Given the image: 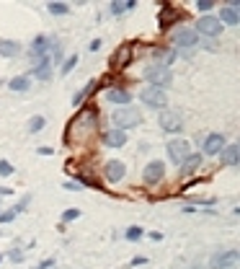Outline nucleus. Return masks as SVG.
Listing matches in <instances>:
<instances>
[{
  "label": "nucleus",
  "mask_w": 240,
  "mask_h": 269,
  "mask_svg": "<svg viewBox=\"0 0 240 269\" xmlns=\"http://www.w3.org/2000/svg\"><path fill=\"white\" fill-rule=\"evenodd\" d=\"M16 168H13V163H8V161H0V176H11Z\"/></svg>",
  "instance_id": "cd10ccee"
},
{
  "label": "nucleus",
  "mask_w": 240,
  "mask_h": 269,
  "mask_svg": "<svg viewBox=\"0 0 240 269\" xmlns=\"http://www.w3.org/2000/svg\"><path fill=\"white\" fill-rule=\"evenodd\" d=\"M16 215H18L16 210H8V212H3V215H0V222H11V220H13Z\"/></svg>",
  "instance_id": "7c9ffc66"
},
{
  "label": "nucleus",
  "mask_w": 240,
  "mask_h": 269,
  "mask_svg": "<svg viewBox=\"0 0 240 269\" xmlns=\"http://www.w3.org/2000/svg\"><path fill=\"white\" fill-rule=\"evenodd\" d=\"M202 168V155L199 153H189V158L181 163V173L184 176H191V173H196Z\"/></svg>",
  "instance_id": "2eb2a0df"
},
{
  "label": "nucleus",
  "mask_w": 240,
  "mask_h": 269,
  "mask_svg": "<svg viewBox=\"0 0 240 269\" xmlns=\"http://www.w3.org/2000/svg\"><path fill=\"white\" fill-rule=\"evenodd\" d=\"M75 65H78V55H70L68 60H65V65H62V75H68Z\"/></svg>",
  "instance_id": "a878e982"
},
{
  "label": "nucleus",
  "mask_w": 240,
  "mask_h": 269,
  "mask_svg": "<svg viewBox=\"0 0 240 269\" xmlns=\"http://www.w3.org/2000/svg\"><path fill=\"white\" fill-rule=\"evenodd\" d=\"M11 259H13V261H21V259H24V254L16 249V251H11Z\"/></svg>",
  "instance_id": "c9c22d12"
},
{
  "label": "nucleus",
  "mask_w": 240,
  "mask_h": 269,
  "mask_svg": "<svg viewBox=\"0 0 240 269\" xmlns=\"http://www.w3.org/2000/svg\"><path fill=\"white\" fill-rule=\"evenodd\" d=\"M78 217H80V210H68V212L62 215V220H65V222H70V220H78Z\"/></svg>",
  "instance_id": "c85d7f7f"
},
{
  "label": "nucleus",
  "mask_w": 240,
  "mask_h": 269,
  "mask_svg": "<svg viewBox=\"0 0 240 269\" xmlns=\"http://www.w3.org/2000/svg\"><path fill=\"white\" fill-rule=\"evenodd\" d=\"M0 259H3V256H0Z\"/></svg>",
  "instance_id": "58836bf2"
},
{
  "label": "nucleus",
  "mask_w": 240,
  "mask_h": 269,
  "mask_svg": "<svg viewBox=\"0 0 240 269\" xmlns=\"http://www.w3.org/2000/svg\"><path fill=\"white\" fill-rule=\"evenodd\" d=\"M49 73H52V60H49V57H41V60L34 65V78L47 80V78H49Z\"/></svg>",
  "instance_id": "a211bd4d"
},
{
  "label": "nucleus",
  "mask_w": 240,
  "mask_h": 269,
  "mask_svg": "<svg viewBox=\"0 0 240 269\" xmlns=\"http://www.w3.org/2000/svg\"><path fill=\"white\" fill-rule=\"evenodd\" d=\"M124 173H127V166H124L122 161H108V163H106V168H103V176H106L111 184L122 182Z\"/></svg>",
  "instance_id": "1a4fd4ad"
},
{
  "label": "nucleus",
  "mask_w": 240,
  "mask_h": 269,
  "mask_svg": "<svg viewBox=\"0 0 240 269\" xmlns=\"http://www.w3.org/2000/svg\"><path fill=\"white\" fill-rule=\"evenodd\" d=\"M108 101H114L119 106H127L132 101V94L127 91V88H108Z\"/></svg>",
  "instance_id": "f3484780"
},
{
  "label": "nucleus",
  "mask_w": 240,
  "mask_h": 269,
  "mask_svg": "<svg viewBox=\"0 0 240 269\" xmlns=\"http://www.w3.org/2000/svg\"><path fill=\"white\" fill-rule=\"evenodd\" d=\"M41 127H44V117H41V114H36V117L29 119V129L31 132H41Z\"/></svg>",
  "instance_id": "393cba45"
},
{
  "label": "nucleus",
  "mask_w": 240,
  "mask_h": 269,
  "mask_svg": "<svg viewBox=\"0 0 240 269\" xmlns=\"http://www.w3.org/2000/svg\"><path fill=\"white\" fill-rule=\"evenodd\" d=\"M196 41H199V36L194 29H178L173 34V44H178V47H194Z\"/></svg>",
  "instance_id": "f8f14e48"
},
{
  "label": "nucleus",
  "mask_w": 240,
  "mask_h": 269,
  "mask_svg": "<svg viewBox=\"0 0 240 269\" xmlns=\"http://www.w3.org/2000/svg\"><path fill=\"white\" fill-rule=\"evenodd\" d=\"M65 189H70V192H78V189H80V182H68V184H65Z\"/></svg>",
  "instance_id": "72a5a7b5"
},
{
  "label": "nucleus",
  "mask_w": 240,
  "mask_h": 269,
  "mask_svg": "<svg viewBox=\"0 0 240 269\" xmlns=\"http://www.w3.org/2000/svg\"><path fill=\"white\" fill-rule=\"evenodd\" d=\"M212 0H199V3H196V8H199V11H212Z\"/></svg>",
  "instance_id": "2f4dec72"
},
{
  "label": "nucleus",
  "mask_w": 240,
  "mask_h": 269,
  "mask_svg": "<svg viewBox=\"0 0 240 269\" xmlns=\"http://www.w3.org/2000/svg\"><path fill=\"white\" fill-rule=\"evenodd\" d=\"M173 18H178V11L173 8V6H163V11H160V16H158V24H160V29H168Z\"/></svg>",
  "instance_id": "412c9836"
},
{
  "label": "nucleus",
  "mask_w": 240,
  "mask_h": 269,
  "mask_svg": "<svg viewBox=\"0 0 240 269\" xmlns=\"http://www.w3.org/2000/svg\"><path fill=\"white\" fill-rule=\"evenodd\" d=\"M145 78L155 85V88H160V91H165V85H170V80H173V75H170V70L165 65H147L145 67Z\"/></svg>",
  "instance_id": "f03ea898"
},
{
  "label": "nucleus",
  "mask_w": 240,
  "mask_h": 269,
  "mask_svg": "<svg viewBox=\"0 0 240 269\" xmlns=\"http://www.w3.org/2000/svg\"><path fill=\"white\" fill-rule=\"evenodd\" d=\"M21 52V44L13 39H0V55L3 57H16Z\"/></svg>",
  "instance_id": "aec40b11"
},
{
  "label": "nucleus",
  "mask_w": 240,
  "mask_h": 269,
  "mask_svg": "<svg viewBox=\"0 0 240 269\" xmlns=\"http://www.w3.org/2000/svg\"><path fill=\"white\" fill-rule=\"evenodd\" d=\"M168 155H170V161L173 163H184L189 158V143L186 140H170L168 143Z\"/></svg>",
  "instance_id": "39448f33"
},
{
  "label": "nucleus",
  "mask_w": 240,
  "mask_h": 269,
  "mask_svg": "<svg viewBox=\"0 0 240 269\" xmlns=\"http://www.w3.org/2000/svg\"><path fill=\"white\" fill-rule=\"evenodd\" d=\"M49 266H54V259H44V261H41L36 269H49Z\"/></svg>",
  "instance_id": "473e14b6"
},
{
  "label": "nucleus",
  "mask_w": 240,
  "mask_h": 269,
  "mask_svg": "<svg viewBox=\"0 0 240 269\" xmlns=\"http://www.w3.org/2000/svg\"><path fill=\"white\" fill-rule=\"evenodd\" d=\"M158 122H160V127H163L165 132H178V129H181V114H178V111L163 109L160 117H158Z\"/></svg>",
  "instance_id": "423d86ee"
},
{
  "label": "nucleus",
  "mask_w": 240,
  "mask_h": 269,
  "mask_svg": "<svg viewBox=\"0 0 240 269\" xmlns=\"http://www.w3.org/2000/svg\"><path fill=\"white\" fill-rule=\"evenodd\" d=\"M111 122H114V129L127 132L129 127H137L142 122V114H140L135 106H122V109H116L114 114H111Z\"/></svg>",
  "instance_id": "f257e3e1"
},
{
  "label": "nucleus",
  "mask_w": 240,
  "mask_h": 269,
  "mask_svg": "<svg viewBox=\"0 0 240 269\" xmlns=\"http://www.w3.org/2000/svg\"><path fill=\"white\" fill-rule=\"evenodd\" d=\"M8 88H11V91H26V88H29V78L26 75H16V78H11V83H8Z\"/></svg>",
  "instance_id": "4be33fe9"
},
{
  "label": "nucleus",
  "mask_w": 240,
  "mask_h": 269,
  "mask_svg": "<svg viewBox=\"0 0 240 269\" xmlns=\"http://www.w3.org/2000/svg\"><path fill=\"white\" fill-rule=\"evenodd\" d=\"M47 8H49V13H52V16H65V13L70 11V6H65V3H49Z\"/></svg>",
  "instance_id": "b1692460"
},
{
  "label": "nucleus",
  "mask_w": 240,
  "mask_h": 269,
  "mask_svg": "<svg viewBox=\"0 0 240 269\" xmlns=\"http://www.w3.org/2000/svg\"><path fill=\"white\" fill-rule=\"evenodd\" d=\"M129 264H132V266H137V264H145V256H135V259L129 261Z\"/></svg>",
  "instance_id": "e433bc0d"
},
{
  "label": "nucleus",
  "mask_w": 240,
  "mask_h": 269,
  "mask_svg": "<svg viewBox=\"0 0 240 269\" xmlns=\"http://www.w3.org/2000/svg\"><path fill=\"white\" fill-rule=\"evenodd\" d=\"M13 189H8V187H0V197H3V194H11Z\"/></svg>",
  "instance_id": "4c0bfd02"
},
{
  "label": "nucleus",
  "mask_w": 240,
  "mask_h": 269,
  "mask_svg": "<svg viewBox=\"0 0 240 269\" xmlns=\"http://www.w3.org/2000/svg\"><path fill=\"white\" fill-rule=\"evenodd\" d=\"M124 143H127V132H122V129H108L103 134V145L106 148H122Z\"/></svg>",
  "instance_id": "ddd939ff"
},
{
  "label": "nucleus",
  "mask_w": 240,
  "mask_h": 269,
  "mask_svg": "<svg viewBox=\"0 0 240 269\" xmlns=\"http://www.w3.org/2000/svg\"><path fill=\"white\" fill-rule=\"evenodd\" d=\"M93 85H96V80H91L88 85H83V91H80V94L73 99V106H80V104H83V99H85V96H88V94L93 91Z\"/></svg>",
  "instance_id": "5701e85b"
},
{
  "label": "nucleus",
  "mask_w": 240,
  "mask_h": 269,
  "mask_svg": "<svg viewBox=\"0 0 240 269\" xmlns=\"http://www.w3.org/2000/svg\"><path fill=\"white\" fill-rule=\"evenodd\" d=\"M140 99H142V104H145V106L160 109V111L168 106V96H165V91H160V88H155V85H147V88H142Z\"/></svg>",
  "instance_id": "7ed1b4c3"
},
{
  "label": "nucleus",
  "mask_w": 240,
  "mask_h": 269,
  "mask_svg": "<svg viewBox=\"0 0 240 269\" xmlns=\"http://www.w3.org/2000/svg\"><path fill=\"white\" fill-rule=\"evenodd\" d=\"M88 47H91V52H96V50H101V39H93V41L88 44Z\"/></svg>",
  "instance_id": "f704fd0d"
},
{
  "label": "nucleus",
  "mask_w": 240,
  "mask_h": 269,
  "mask_svg": "<svg viewBox=\"0 0 240 269\" xmlns=\"http://www.w3.org/2000/svg\"><path fill=\"white\" fill-rule=\"evenodd\" d=\"M111 62H114L116 70H124V67H127L129 62H132V44H122V47L114 52Z\"/></svg>",
  "instance_id": "9b49d317"
},
{
  "label": "nucleus",
  "mask_w": 240,
  "mask_h": 269,
  "mask_svg": "<svg viewBox=\"0 0 240 269\" xmlns=\"http://www.w3.org/2000/svg\"><path fill=\"white\" fill-rule=\"evenodd\" d=\"M142 238V228H137V226H132L127 231V241H140Z\"/></svg>",
  "instance_id": "bb28decb"
},
{
  "label": "nucleus",
  "mask_w": 240,
  "mask_h": 269,
  "mask_svg": "<svg viewBox=\"0 0 240 269\" xmlns=\"http://www.w3.org/2000/svg\"><path fill=\"white\" fill-rule=\"evenodd\" d=\"M220 161H222L225 166H237V161H240V148H237V145H225V148L220 150Z\"/></svg>",
  "instance_id": "4468645a"
},
{
  "label": "nucleus",
  "mask_w": 240,
  "mask_h": 269,
  "mask_svg": "<svg viewBox=\"0 0 240 269\" xmlns=\"http://www.w3.org/2000/svg\"><path fill=\"white\" fill-rule=\"evenodd\" d=\"M196 31L204 34V36H217V34L222 31V24H220L214 16H202L199 24H196Z\"/></svg>",
  "instance_id": "0eeeda50"
},
{
  "label": "nucleus",
  "mask_w": 240,
  "mask_h": 269,
  "mask_svg": "<svg viewBox=\"0 0 240 269\" xmlns=\"http://www.w3.org/2000/svg\"><path fill=\"white\" fill-rule=\"evenodd\" d=\"M163 176H165V166H163L160 161H150V163L145 166V173H142V178H145L147 184L163 182Z\"/></svg>",
  "instance_id": "6e6552de"
},
{
  "label": "nucleus",
  "mask_w": 240,
  "mask_h": 269,
  "mask_svg": "<svg viewBox=\"0 0 240 269\" xmlns=\"http://www.w3.org/2000/svg\"><path fill=\"white\" fill-rule=\"evenodd\" d=\"M124 11H127V0H124V3H111V13L119 16V13H124Z\"/></svg>",
  "instance_id": "c756f323"
},
{
  "label": "nucleus",
  "mask_w": 240,
  "mask_h": 269,
  "mask_svg": "<svg viewBox=\"0 0 240 269\" xmlns=\"http://www.w3.org/2000/svg\"><path fill=\"white\" fill-rule=\"evenodd\" d=\"M237 259H240V254H237L235 249H227V251L214 254L212 261H209V266H212V269H235Z\"/></svg>",
  "instance_id": "20e7f679"
},
{
  "label": "nucleus",
  "mask_w": 240,
  "mask_h": 269,
  "mask_svg": "<svg viewBox=\"0 0 240 269\" xmlns=\"http://www.w3.org/2000/svg\"><path fill=\"white\" fill-rule=\"evenodd\" d=\"M225 145H227V143H225V134L214 132V134H209V138L204 140V155H220V150H222Z\"/></svg>",
  "instance_id": "9d476101"
},
{
  "label": "nucleus",
  "mask_w": 240,
  "mask_h": 269,
  "mask_svg": "<svg viewBox=\"0 0 240 269\" xmlns=\"http://www.w3.org/2000/svg\"><path fill=\"white\" fill-rule=\"evenodd\" d=\"M47 50H49V36H36L34 39V44H31V57H36V60H41V57H47Z\"/></svg>",
  "instance_id": "dca6fc26"
},
{
  "label": "nucleus",
  "mask_w": 240,
  "mask_h": 269,
  "mask_svg": "<svg viewBox=\"0 0 240 269\" xmlns=\"http://www.w3.org/2000/svg\"><path fill=\"white\" fill-rule=\"evenodd\" d=\"M217 21H222V24H227V26H235V24H240V16H237L235 8L225 6V8H220V16H217Z\"/></svg>",
  "instance_id": "6ab92c4d"
}]
</instances>
